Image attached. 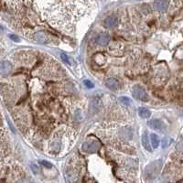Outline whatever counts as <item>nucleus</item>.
<instances>
[{
  "mask_svg": "<svg viewBox=\"0 0 183 183\" xmlns=\"http://www.w3.org/2000/svg\"><path fill=\"white\" fill-rule=\"evenodd\" d=\"M35 40L39 42V43H41V44H47L50 42V38L49 36L44 33V32H37L35 34Z\"/></svg>",
  "mask_w": 183,
  "mask_h": 183,
  "instance_id": "obj_10",
  "label": "nucleus"
},
{
  "mask_svg": "<svg viewBox=\"0 0 183 183\" xmlns=\"http://www.w3.org/2000/svg\"><path fill=\"white\" fill-rule=\"evenodd\" d=\"M132 95L135 99L139 100V101H147V94L144 87L140 85H136L134 86L132 90Z\"/></svg>",
  "mask_w": 183,
  "mask_h": 183,
  "instance_id": "obj_3",
  "label": "nucleus"
},
{
  "mask_svg": "<svg viewBox=\"0 0 183 183\" xmlns=\"http://www.w3.org/2000/svg\"><path fill=\"white\" fill-rule=\"evenodd\" d=\"M119 101H120V103L123 105H125V106H129L130 105H131V99L130 98H128V97H126V96H122V97H120L119 98Z\"/></svg>",
  "mask_w": 183,
  "mask_h": 183,
  "instance_id": "obj_15",
  "label": "nucleus"
},
{
  "mask_svg": "<svg viewBox=\"0 0 183 183\" xmlns=\"http://www.w3.org/2000/svg\"><path fill=\"white\" fill-rule=\"evenodd\" d=\"M40 163L42 166H44L45 167H48V168H50V167H52L51 163H50L49 161H46V160H40Z\"/></svg>",
  "mask_w": 183,
  "mask_h": 183,
  "instance_id": "obj_19",
  "label": "nucleus"
},
{
  "mask_svg": "<svg viewBox=\"0 0 183 183\" xmlns=\"http://www.w3.org/2000/svg\"><path fill=\"white\" fill-rule=\"evenodd\" d=\"M167 140H168V138H164V140H163V145H162V147H166L168 144H167Z\"/></svg>",
  "mask_w": 183,
  "mask_h": 183,
  "instance_id": "obj_23",
  "label": "nucleus"
},
{
  "mask_svg": "<svg viewBox=\"0 0 183 183\" xmlns=\"http://www.w3.org/2000/svg\"><path fill=\"white\" fill-rule=\"evenodd\" d=\"M101 142L96 137H89L82 143L81 148L86 153H95L101 148Z\"/></svg>",
  "mask_w": 183,
  "mask_h": 183,
  "instance_id": "obj_1",
  "label": "nucleus"
},
{
  "mask_svg": "<svg viewBox=\"0 0 183 183\" xmlns=\"http://www.w3.org/2000/svg\"><path fill=\"white\" fill-rule=\"evenodd\" d=\"M8 123H9V126H10V128H11V130H12V131H13V132H15V128H14V126H13V125H12V124H11V122H10V121H9H9H8Z\"/></svg>",
  "mask_w": 183,
  "mask_h": 183,
  "instance_id": "obj_24",
  "label": "nucleus"
},
{
  "mask_svg": "<svg viewBox=\"0 0 183 183\" xmlns=\"http://www.w3.org/2000/svg\"><path fill=\"white\" fill-rule=\"evenodd\" d=\"M138 115L141 118H149L151 116V112L146 107H139L138 108Z\"/></svg>",
  "mask_w": 183,
  "mask_h": 183,
  "instance_id": "obj_13",
  "label": "nucleus"
},
{
  "mask_svg": "<svg viewBox=\"0 0 183 183\" xmlns=\"http://www.w3.org/2000/svg\"><path fill=\"white\" fill-rule=\"evenodd\" d=\"M153 6L157 11L165 12L168 8V1L167 0H155Z\"/></svg>",
  "mask_w": 183,
  "mask_h": 183,
  "instance_id": "obj_5",
  "label": "nucleus"
},
{
  "mask_svg": "<svg viewBox=\"0 0 183 183\" xmlns=\"http://www.w3.org/2000/svg\"><path fill=\"white\" fill-rule=\"evenodd\" d=\"M104 25L107 29H113L118 25V19L115 16H110L105 19Z\"/></svg>",
  "mask_w": 183,
  "mask_h": 183,
  "instance_id": "obj_7",
  "label": "nucleus"
},
{
  "mask_svg": "<svg viewBox=\"0 0 183 183\" xmlns=\"http://www.w3.org/2000/svg\"><path fill=\"white\" fill-rule=\"evenodd\" d=\"M142 145L144 147V148H146L147 151L151 152L152 149H151V144L149 142V139H148V136H147V133L145 132L142 136Z\"/></svg>",
  "mask_w": 183,
  "mask_h": 183,
  "instance_id": "obj_12",
  "label": "nucleus"
},
{
  "mask_svg": "<svg viewBox=\"0 0 183 183\" xmlns=\"http://www.w3.org/2000/svg\"><path fill=\"white\" fill-rule=\"evenodd\" d=\"M161 167V160H157L149 164L146 168V176L149 178H154L157 175Z\"/></svg>",
  "mask_w": 183,
  "mask_h": 183,
  "instance_id": "obj_2",
  "label": "nucleus"
},
{
  "mask_svg": "<svg viewBox=\"0 0 183 183\" xmlns=\"http://www.w3.org/2000/svg\"><path fill=\"white\" fill-rule=\"evenodd\" d=\"M176 150L179 153H183V137L179 138L176 145Z\"/></svg>",
  "mask_w": 183,
  "mask_h": 183,
  "instance_id": "obj_17",
  "label": "nucleus"
},
{
  "mask_svg": "<svg viewBox=\"0 0 183 183\" xmlns=\"http://www.w3.org/2000/svg\"><path fill=\"white\" fill-rule=\"evenodd\" d=\"M83 83H84V85H85L87 88H89V89H92V88H94V87H95L94 83L92 82L91 81H89V80H85V81H83Z\"/></svg>",
  "mask_w": 183,
  "mask_h": 183,
  "instance_id": "obj_18",
  "label": "nucleus"
},
{
  "mask_svg": "<svg viewBox=\"0 0 183 183\" xmlns=\"http://www.w3.org/2000/svg\"><path fill=\"white\" fill-rule=\"evenodd\" d=\"M101 106H102L101 99H99V98L94 99L93 102H92L91 105H90V107H89V114L92 115V116L96 115V114L100 111Z\"/></svg>",
  "mask_w": 183,
  "mask_h": 183,
  "instance_id": "obj_4",
  "label": "nucleus"
},
{
  "mask_svg": "<svg viewBox=\"0 0 183 183\" xmlns=\"http://www.w3.org/2000/svg\"><path fill=\"white\" fill-rule=\"evenodd\" d=\"M18 183H32L31 181H29V179H26V178H24V179H21V180H19Z\"/></svg>",
  "mask_w": 183,
  "mask_h": 183,
  "instance_id": "obj_22",
  "label": "nucleus"
},
{
  "mask_svg": "<svg viewBox=\"0 0 183 183\" xmlns=\"http://www.w3.org/2000/svg\"><path fill=\"white\" fill-rule=\"evenodd\" d=\"M95 41L100 46H106L109 43V41H110V36L108 34H105V33L99 34L96 37Z\"/></svg>",
  "mask_w": 183,
  "mask_h": 183,
  "instance_id": "obj_8",
  "label": "nucleus"
},
{
  "mask_svg": "<svg viewBox=\"0 0 183 183\" xmlns=\"http://www.w3.org/2000/svg\"><path fill=\"white\" fill-rule=\"evenodd\" d=\"M31 169H32V171H33L35 174H38V172H39V168H38L37 165H35V164H31Z\"/></svg>",
  "mask_w": 183,
  "mask_h": 183,
  "instance_id": "obj_21",
  "label": "nucleus"
},
{
  "mask_svg": "<svg viewBox=\"0 0 183 183\" xmlns=\"http://www.w3.org/2000/svg\"><path fill=\"white\" fill-rule=\"evenodd\" d=\"M11 69H12V65L9 61H8V60L3 61L1 64H0V74L7 75L8 73H9Z\"/></svg>",
  "mask_w": 183,
  "mask_h": 183,
  "instance_id": "obj_11",
  "label": "nucleus"
},
{
  "mask_svg": "<svg viewBox=\"0 0 183 183\" xmlns=\"http://www.w3.org/2000/svg\"><path fill=\"white\" fill-rule=\"evenodd\" d=\"M105 86L111 91H117L119 89V82L115 78H109L105 81Z\"/></svg>",
  "mask_w": 183,
  "mask_h": 183,
  "instance_id": "obj_9",
  "label": "nucleus"
},
{
  "mask_svg": "<svg viewBox=\"0 0 183 183\" xmlns=\"http://www.w3.org/2000/svg\"><path fill=\"white\" fill-rule=\"evenodd\" d=\"M60 56L61 60H62L64 63H66V64H68V65H71V59H70L69 56H67L65 53H60Z\"/></svg>",
  "mask_w": 183,
  "mask_h": 183,
  "instance_id": "obj_16",
  "label": "nucleus"
},
{
  "mask_svg": "<svg viewBox=\"0 0 183 183\" xmlns=\"http://www.w3.org/2000/svg\"><path fill=\"white\" fill-rule=\"evenodd\" d=\"M150 143H151V146H152L153 148L156 149V148L158 147L160 141H159V138H158L157 135H156L154 133L150 134Z\"/></svg>",
  "mask_w": 183,
  "mask_h": 183,
  "instance_id": "obj_14",
  "label": "nucleus"
},
{
  "mask_svg": "<svg viewBox=\"0 0 183 183\" xmlns=\"http://www.w3.org/2000/svg\"><path fill=\"white\" fill-rule=\"evenodd\" d=\"M9 38H10L13 41H15V42H19V37L17 36V35H15V34L9 35Z\"/></svg>",
  "mask_w": 183,
  "mask_h": 183,
  "instance_id": "obj_20",
  "label": "nucleus"
},
{
  "mask_svg": "<svg viewBox=\"0 0 183 183\" xmlns=\"http://www.w3.org/2000/svg\"><path fill=\"white\" fill-rule=\"evenodd\" d=\"M147 126L151 129H154V130H157V131H162L166 127L165 124L161 120H158V119H152V120L148 121L147 122Z\"/></svg>",
  "mask_w": 183,
  "mask_h": 183,
  "instance_id": "obj_6",
  "label": "nucleus"
}]
</instances>
